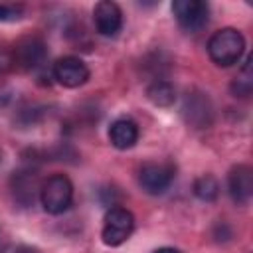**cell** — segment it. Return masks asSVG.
<instances>
[{"label":"cell","instance_id":"1","mask_svg":"<svg viewBox=\"0 0 253 253\" xmlns=\"http://www.w3.org/2000/svg\"><path fill=\"white\" fill-rule=\"evenodd\" d=\"M245 51V38L235 28L217 30L208 42V55L219 67L235 65Z\"/></svg>","mask_w":253,"mask_h":253},{"label":"cell","instance_id":"2","mask_svg":"<svg viewBox=\"0 0 253 253\" xmlns=\"http://www.w3.org/2000/svg\"><path fill=\"white\" fill-rule=\"evenodd\" d=\"M40 202L43 210L51 215H59L69 210L73 202V184L65 174H51L42 182Z\"/></svg>","mask_w":253,"mask_h":253},{"label":"cell","instance_id":"3","mask_svg":"<svg viewBox=\"0 0 253 253\" xmlns=\"http://www.w3.org/2000/svg\"><path fill=\"white\" fill-rule=\"evenodd\" d=\"M134 229V215L121 206H113L103 219V229H101V239L109 247H119L123 245Z\"/></svg>","mask_w":253,"mask_h":253},{"label":"cell","instance_id":"4","mask_svg":"<svg viewBox=\"0 0 253 253\" xmlns=\"http://www.w3.org/2000/svg\"><path fill=\"white\" fill-rule=\"evenodd\" d=\"M172 14L184 32H200L210 18V6L204 0H174Z\"/></svg>","mask_w":253,"mask_h":253},{"label":"cell","instance_id":"5","mask_svg":"<svg viewBox=\"0 0 253 253\" xmlns=\"http://www.w3.org/2000/svg\"><path fill=\"white\" fill-rule=\"evenodd\" d=\"M174 176H176V170L172 164L148 162L138 170V186L150 196H160L170 188Z\"/></svg>","mask_w":253,"mask_h":253},{"label":"cell","instance_id":"6","mask_svg":"<svg viewBox=\"0 0 253 253\" xmlns=\"http://www.w3.org/2000/svg\"><path fill=\"white\" fill-rule=\"evenodd\" d=\"M51 73H53V79L67 87V89H75V87H81L83 83H87L89 79V67L83 63V59L75 57V55H65V57H59L53 67H51Z\"/></svg>","mask_w":253,"mask_h":253},{"label":"cell","instance_id":"7","mask_svg":"<svg viewBox=\"0 0 253 253\" xmlns=\"http://www.w3.org/2000/svg\"><path fill=\"white\" fill-rule=\"evenodd\" d=\"M47 55L45 43L40 38H24L14 47V65L22 71H34L38 69Z\"/></svg>","mask_w":253,"mask_h":253},{"label":"cell","instance_id":"8","mask_svg":"<svg viewBox=\"0 0 253 253\" xmlns=\"http://www.w3.org/2000/svg\"><path fill=\"white\" fill-rule=\"evenodd\" d=\"M182 115L186 123L194 128H208L213 119V109L204 93H188L182 105Z\"/></svg>","mask_w":253,"mask_h":253},{"label":"cell","instance_id":"9","mask_svg":"<svg viewBox=\"0 0 253 253\" xmlns=\"http://www.w3.org/2000/svg\"><path fill=\"white\" fill-rule=\"evenodd\" d=\"M93 22L101 36L115 38L123 28V10L119 8L117 2L101 0L93 8Z\"/></svg>","mask_w":253,"mask_h":253},{"label":"cell","instance_id":"10","mask_svg":"<svg viewBox=\"0 0 253 253\" xmlns=\"http://www.w3.org/2000/svg\"><path fill=\"white\" fill-rule=\"evenodd\" d=\"M227 192L237 206H247L253 196V170L247 164H237L227 174Z\"/></svg>","mask_w":253,"mask_h":253},{"label":"cell","instance_id":"11","mask_svg":"<svg viewBox=\"0 0 253 253\" xmlns=\"http://www.w3.org/2000/svg\"><path fill=\"white\" fill-rule=\"evenodd\" d=\"M10 188H12V194L16 198L18 204L22 206H32L36 196H40V188L42 184L38 182V174L36 170H18L14 172V176L10 178Z\"/></svg>","mask_w":253,"mask_h":253},{"label":"cell","instance_id":"12","mask_svg":"<svg viewBox=\"0 0 253 253\" xmlns=\"http://www.w3.org/2000/svg\"><path fill=\"white\" fill-rule=\"evenodd\" d=\"M109 140L115 148H132L138 140V125L130 119H117L109 128Z\"/></svg>","mask_w":253,"mask_h":253},{"label":"cell","instance_id":"13","mask_svg":"<svg viewBox=\"0 0 253 253\" xmlns=\"http://www.w3.org/2000/svg\"><path fill=\"white\" fill-rule=\"evenodd\" d=\"M146 97L156 107H170L176 101V89L168 81L158 79V81H152L146 87Z\"/></svg>","mask_w":253,"mask_h":253},{"label":"cell","instance_id":"14","mask_svg":"<svg viewBox=\"0 0 253 253\" xmlns=\"http://www.w3.org/2000/svg\"><path fill=\"white\" fill-rule=\"evenodd\" d=\"M194 194L202 202H213L219 194V184L211 174H204L194 182Z\"/></svg>","mask_w":253,"mask_h":253},{"label":"cell","instance_id":"15","mask_svg":"<svg viewBox=\"0 0 253 253\" xmlns=\"http://www.w3.org/2000/svg\"><path fill=\"white\" fill-rule=\"evenodd\" d=\"M24 16V4L0 2V22H16Z\"/></svg>","mask_w":253,"mask_h":253},{"label":"cell","instance_id":"16","mask_svg":"<svg viewBox=\"0 0 253 253\" xmlns=\"http://www.w3.org/2000/svg\"><path fill=\"white\" fill-rule=\"evenodd\" d=\"M8 253H36V249L26 247V245H18V247H12Z\"/></svg>","mask_w":253,"mask_h":253},{"label":"cell","instance_id":"17","mask_svg":"<svg viewBox=\"0 0 253 253\" xmlns=\"http://www.w3.org/2000/svg\"><path fill=\"white\" fill-rule=\"evenodd\" d=\"M152 253H180V251L174 249V247H160V249H156V251H152Z\"/></svg>","mask_w":253,"mask_h":253}]
</instances>
